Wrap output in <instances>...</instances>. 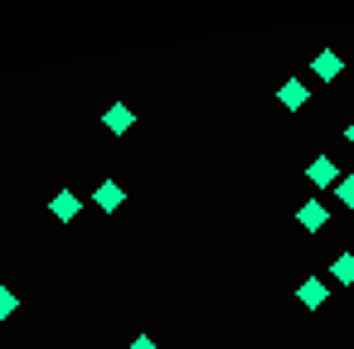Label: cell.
I'll return each mask as SVG.
<instances>
[{
  "mask_svg": "<svg viewBox=\"0 0 354 349\" xmlns=\"http://www.w3.org/2000/svg\"><path fill=\"white\" fill-rule=\"evenodd\" d=\"M306 180H310V185H320V189H330V185H339V170H335V160H330V155H315V160H310V170H306Z\"/></svg>",
  "mask_w": 354,
  "mask_h": 349,
  "instance_id": "6da1fadb",
  "label": "cell"
},
{
  "mask_svg": "<svg viewBox=\"0 0 354 349\" xmlns=\"http://www.w3.org/2000/svg\"><path fill=\"white\" fill-rule=\"evenodd\" d=\"M93 204H97L102 214H117V209L127 204V194H122V185H117V180H107V185H97V189H93Z\"/></svg>",
  "mask_w": 354,
  "mask_h": 349,
  "instance_id": "7a4b0ae2",
  "label": "cell"
},
{
  "mask_svg": "<svg viewBox=\"0 0 354 349\" xmlns=\"http://www.w3.org/2000/svg\"><path fill=\"white\" fill-rule=\"evenodd\" d=\"M131 122H136V117H131V107H122V102H112V107L102 112V126H107L112 136H127V131H131Z\"/></svg>",
  "mask_w": 354,
  "mask_h": 349,
  "instance_id": "3957f363",
  "label": "cell"
},
{
  "mask_svg": "<svg viewBox=\"0 0 354 349\" xmlns=\"http://www.w3.org/2000/svg\"><path fill=\"white\" fill-rule=\"evenodd\" d=\"M310 68H315V78H320V83H335V78H339V68H344V64H339V54H335V49H320V54H315V64H310Z\"/></svg>",
  "mask_w": 354,
  "mask_h": 349,
  "instance_id": "277c9868",
  "label": "cell"
},
{
  "mask_svg": "<svg viewBox=\"0 0 354 349\" xmlns=\"http://www.w3.org/2000/svg\"><path fill=\"white\" fill-rule=\"evenodd\" d=\"M296 218H301V228H306V233H320V228H325V218H330V214H325V204H320V199H306V204H301V214H296Z\"/></svg>",
  "mask_w": 354,
  "mask_h": 349,
  "instance_id": "5b68a950",
  "label": "cell"
},
{
  "mask_svg": "<svg viewBox=\"0 0 354 349\" xmlns=\"http://www.w3.org/2000/svg\"><path fill=\"white\" fill-rule=\"evenodd\" d=\"M296 296H301V305H306V310H320V305H325V296H330V291H325V281H320V276H306V281H301V291H296Z\"/></svg>",
  "mask_w": 354,
  "mask_h": 349,
  "instance_id": "8992f818",
  "label": "cell"
},
{
  "mask_svg": "<svg viewBox=\"0 0 354 349\" xmlns=\"http://www.w3.org/2000/svg\"><path fill=\"white\" fill-rule=\"evenodd\" d=\"M277 97H281V107H286V112H301V107L310 102L306 83H296V78H291V83H281V93H277Z\"/></svg>",
  "mask_w": 354,
  "mask_h": 349,
  "instance_id": "52a82bcc",
  "label": "cell"
},
{
  "mask_svg": "<svg viewBox=\"0 0 354 349\" xmlns=\"http://www.w3.org/2000/svg\"><path fill=\"white\" fill-rule=\"evenodd\" d=\"M49 209H54V218H64V223H68V218H78L83 199H78L73 189H64V194H54V199H49Z\"/></svg>",
  "mask_w": 354,
  "mask_h": 349,
  "instance_id": "ba28073f",
  "label": "cell"
},
{
  "mask_svg": "<svg viewBox=\"0 0 354 349\" xmlns=\"http://www.w3.org/2000/svg\"><path fill=\"white\" fill-rule=\"evenodd\" d=\"M330 276H335L339 286H354V257H349V252H339V257H335V267H330Z\"/></svg>",
  "mask_w": 354,
  "mask_h": 349,
  "instance_id": "9c48e42d",
  "label": "cell"
},
{
  "mask_svg": "<svg viewBox=\"0 0 354 349\" xmlns=\"http://www.w3.org/2000/svg\"><path fill=\"white\" fill-rule=\"evenodd\" d=\"M20 310V296L10 291V286H0V320H6V315H15Z\"/></svg>",
  "mask_w": 354,
  "mask_h": 349,
  "instance_id": "30bf717a",
  "label": "cell"
},
{
  "mask_svg": "<svg viewBox=\"0 0 354 349\" xmlns=\"http://www.w3.org/2000/svg\"><path fill=\"white\" fill-rule=\"evenodd\" d=\"M335 194H339V204H344V209H354V175H339Z\"/></svg>",
  "mask_w": 354,
  "mask_h": 349,
  "instance_id": "8fae6325",
  "label": "cell"
},
{
  "mask_svg": "<svg viewBox=\"0 0 354 349\" xmlns=\"http://www.w3.org/2000/svg\"><path fill=\"white\" fill-rule=\"evenodd\" d=\"M127 349H160V344H156V339H146V334H141V339H131V344H127Z\"/></svg>",
  "mask_w": 354,
  "mask_h": 349,
  "instance_id": "7c38bea8",
  "label": "cell"
},
{
  "mask_svg": "<svg viewBox=\"0 0 354 349\" xmlns=\"http://www.w3.org/2000/svg\"><path fill=\"white\" fill-rule=\"evenodd\" d=\"M344 136H349V146H354V122H349V131H344Z\"/></svg>",
  "mask_w": 354,
  "mask_h": 349,
  "instance_id": "4fadbf2b",
  "label": "cell"
}]
</instances>
